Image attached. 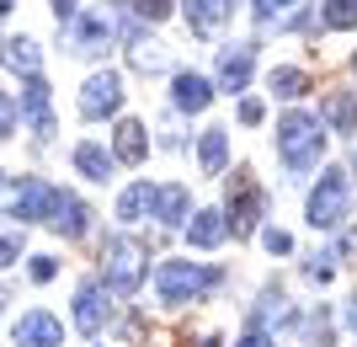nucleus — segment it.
<instances>
[{
  "mask_svg": "<svg viewBox=\"0 0 357 347\" xmlns=\"http://www.w3.org/2000/svg\"><path fill=\"white\" fill-rule=\"evenodd\" d=\"M352 22H357V0H331L326 27H352Z\"/></svg>",
  "mask_w": 357,
  "mask_h": 347,
  "instance_id": "obj_24",
  "label": "nucleus"
},
{
  "mask_svg": "<svg viewBox=\"0 0 357 347\" xmlns=\"http://www.w3.org/2000/svg\"><path fill=\"white\" fill-rule=\"evenodd\" d=\"M240 347H267V342H256V337H251V342H240Z\"/></svg>",
  "mask_w": 357,
  "mask_h": 347,
  "instance_id": "obj_32",
  "label": "nucleus"
},
{
  "mask_svg": "<svg viewBox=\"0 0 357 347\" xmlns=\"http://www.w3.org/2000/svg\"><path fill=\"white\" fill-rule=\"evenodd\" d=\"M213 102V86L203 75H176V107H192V112H203V107Z\"/></svg>",
  "mask_w": 357,
  "mask_h": 347,
  "instance_id": "obj_13",
  "label": "nucleus"
},
{
  "mask_svg": "<svg viewBox=\"0 0 357 347\" xmlns=\"http://www.w3.org/2000/svg\"><path fill=\"white\" fill-rule=\"evenodd\" d=\"M347 203H352V193H347L342 171H331V177L320 182L314 203H310V225H336V219H347Z\"/></svg>",
  "mask_w": 357,
  "mask_h": 347,
  "instance_id": "obj_5",
  "label": "nucleus"
},
{
  "mask_svg": "<svg viewBox=\"0 0 357 347\" xmlns=\"http://www.w3.org/2000/svg\"><path fill=\"white\" fill-rule=\"evenodd\" d=\"M304 86H310L304 70H272V91L278 96H304Z\"/></svg>",
  "mask_w": 357,
  "mask_h": 347,
  "instance_id": "obj_21",
  "label": "nucleus"
},
{
  "mask_svg": "<svg viewBox=\"0 0 357 347\" xmlns=\"http://www.w3.org/2000/svg\"><path fill=\"white\" fill-rule=\"evenodd\" d=\"M75 326L86 337L102 332V283H80V294H75Z\"/></svg>",
  "mask_w": 357,
  "mask_h": 347,
  "instance_id": "obj_10",
  "label": "nucleus"
},
{
  "mask_svg": "<svg viewBox=\"0 0 357 347\" xmlns=\"http://www.w3.org/2000/svg\"><path fill=\"white\" fill-rule=\"evenodd\" d=\"M118 161H128V166H134V161H144V128H139L134 118L118 123Z\"/></svg>",
  "mask_w": 357,
  "mask_h": 347,
  "instance_id": "obj_16",
  "label": "nucleus"
},
{
  "mask_svg": "<svg viewBox=\"0 0 357 347\" xmlns=\"http://www.w3.org/2000/svg\"><path fill=\"white\" fill-rule=\"evenodd\" d=\"M352 320H357V310H352Z\"/></svg>",
  "mask_w": 357,
  "mask_h": 347,
  "instance_id": "obj_37",
  "label": "nucleus"
},
{
  "mask_svg": "<svg viewBox=\"0 0 357 347\" xmlns=\"http://www.w3.org/2000/svg\"><path fill=\"white\" fill-rule=\"evenodd\" d=\"M16 342L22 347H59L64 326L48 316V310H32V316H22V326H16Z\"/></svg>",
  "mask_w": 357,
  "mask_h": 347,
  "instance_id": "obj_6",
  "label": "nucleus"
},
{
  "mask_svg": "<svg viewBox=\"0 0 357 347\" xmlns=\"http://www.w3.org/2000/svg\"><path fill=\"white\" fill-rule=\"evenodd\" d=\"M288 6H298V0H256V11L267 16V22H278V11H288Z\"/></svg>",
  "mask_w": 357,
  "mask_h": 347,
  "instance_id": "obj_27",
  "label": "nucleus"
},
{
  "mask_svg": "<svg viewBox=\"0 0 357 347\" xmlns=\"http://www.w3.org/2000/svg\"><path fill=\"white\" fill-rule=\"evenodd\" d=\"M48 225L59 230V235H86V203L70 193H59V203H54V214H48Z\"/></svg>",
  "mask_w": 357,
  "mask_h": 347,
  "instance_id": "obj_11",
  "label": "nucleus"
},
{
  "mask_svg": "<svg viewBox=\"0 0 357 347\" xmlns=\"http://www.w3.org/2000/svg\"><path fill=\"white\" fill-rule=\"evenodd\" d=\"M11 128H16V107H11V96L0 91V139L11 134Z\"/></svg>",
  "mask_w": 357,
  "mask_h": 347,
  "instance_id": "obj_25",
  "label": "nucleus"
},
{
  "mask_svg": "<svg viewBox=\"0 0 357 347\" xmlns=\"http://www.w3.org/2000/svg\"><path fill=\"white\" fill-rule=\"evenodd\" d=\"M240 123H261V102H240Z\"/></svg>",
  "mask_w": 357,
  "mask_h": 347,
  "instance_id": "obj_30",
  "label": "nucleus"
},
{
  "mask_svg": "<svg viewBox=\"0 0 357 347\" xmlns=\"http://www.w3.org/2000/svg\"><path fill=\"white\" fill-rule=\"evenodd\" d=\"M155 283H160V300L165 304H181L187 294H203V288L213 283V272L208 267H192V262H160Z\"/></svg>",
  "mask_w": 357,
  "mask_h": 347,
  "instance_id": "obj_3",
  "label": "nucleus"
},
{
  "mask_svg": "<svg viewBox=\"0 0 357 347\" xmlns=\"http://www.w3.org/2000/svg\"><path fill=\"white\" fill-rule=\"evenodd\" d=\"M229 11H235V0H187V22H192V32H213Z\"/></svg>",
  "mask_w": 357,
  "mask_h": 347,
  "instance_id": "obj_12",
  "label": "nucleus"
},
{
  "mask_svg": "<svg viewBox=\"0 0 357 347\" xmlns=\"http://www.w3.org/2000/svg\"><path fill=\"white\" fill-rule=\"evenodd\" d=\"M149 203H155V193H149L144 182H139V187H128V193L118 198V214H123V219H139V214H144Z\"/></svg>",
  "mask_w": 357,
  "mask_h": 347,
  "instance_id": "obj_17",
  "label": "nucleus"
},
{
  "mask_svg": "<svg viewBox=\"0 0 357 347\" xmlns=\"http://www.w3.org/2000/svg\"><path fill=\"white\" fill-rule=\"evenodd\" d=\"M22 257V235H0V267Z\"/></svg>",
  "mask_w": 357,
  "mask_h": 347,
  "instance_id": "obj_26",
  "label": "nucleus"
},
{
  "mask_svg": "<svg viewBox=\"0 0 357 347\" xmlns=\"http://www.w3.org/2000/svg\"><path fill=\"white\" fill-rule=\"evenodd\" d=\"M32 278L48 283V278H54V257H32Z\"/></svg>",
  "mask_w": 357,
  "mask_h": 347,
  "instance_id": "obj_29",
  "label": "nucleus"
},
{
  "mask_svg": "<svg viewBox=\"0 0 357 347\" xmlns=\"http://www.w3.org/2000/svg\"><path fill=\"white\" fill-rule=\"evenodd\" d=\"M107 288H118V294H134L139 278H144V251H139L128 235H118V241H107Z\"/></svg>",
  "mask_w": 357,
  "mask_h": 347,
  "instance_id": "obj_2",
  "label": "nucleus"
},
{
  "mask_svg": "<svg viewBox=\"0 0 357 347\" xmlns=\"http://www.w3.org/2000/svg\"><path fill=\"white\" fill-rule=\"evenodd\" d=\"M0 300H6V288H0Z\"/></svg>",
  "mask_w": 357,
  "mask_h": 347,
  "instance_id": "obj_35",
  "label": "nucleus"
},
{
  "mask_svg": "<svg viewBox=\"0 0 357 347\" xmlns=\"http://www.w3.org/2000/svg\"><path fill=\"white\" fill-rule=\"evenodd\" d=\"M155 209H160V219H181V209H187V187H160V193H155Z\"/></svg>",
  "mask_w": 357,
  "mask_h": 347,
  "instance_id": "obj_18",
  "label": "nucleus"
},
{
  "mask_svg": "<svg viewBox=\"0 0 357 347\" xmlns=\"http://www.w3.org/2000/svg\"><path fill=\"white\" fill-rule=\"evenodd\" d=\"M352 70H357V54H352Z\"/></svg>",
  "mask_w": 357,
  "mask_h": 347,
  "instance_id": "obj_34",
  "label": "nucleus"
},
{
  "mask_svg": "<svg viewBox=\"0 0 357 347\" xmlns=\"http://www.w3.org/2000/svg\"><path fill=\"white\" fill-rule=\"evenodd\" d=\"M134 64L144 70V75H155V70H165V54L160 43H134Z\"/></svg>",
  "mask_w": 357,
  "mask_h": 347,
  "instance_id": "obj_22",
  "label": "nucleus"
},
{
  "mask_svg": "<svg viewBox=\"0 0 357 347\" xmlns=\"http://www.w3.org/2000/svg\"><path fill=\"white\" fill-rule=\"evenodd\" d=\"M75 166L86 171V177L107 182V177H112V155H107L102 145H91V139H86V145H80V150H75Z\"/></svg>",
  "mask_w": 357,
  "mask_h": 347,
  "instance_id": "obj_15",
  "label": "nucleus"
},
{
  "mask_svg": "<svg viewBox=\"0 0 357 347\" xmlns=\"http://www.w3.org/2000/svg\"><path fill=\"white\" fill-rule=\"evenodd\" d=\"M251 70H256V48H224L219 54V86H229V91H245V80H251Z\"/></svg>",
  "mask_w": 357,
  "mask_h": 347,
  "instance_id": "obj_7",
  "label": "nucleus"
},
{
  "mask_svg": "<svg viewBox=\"0 0 357 347\" xmlns=\"http://www.w3.org/2000/svg\"><path fill=\"white\" fill-rule=\"evenodd\" d=\"M118 107H123V80L112 75V70L86 80V91H80V118H107V112H118Z\"/></svg>",
  "mask_w": 357,
  "mask_h": 347,
  "instance_id": "obj_4",
  "label": "nucleus"
},
{
  "mask_svg": "<svg viewBox=\"0 0 357 347\" xmlns=\"http://www.w3.org/2000/svg\"><path fill=\"white\" fill-rule=\"evenodd\" d=\"M224 225H219V214H197L192 219V246H219Z\"/></svg>",
  "mask_w": 357,
  "mask_h": 347,
  "instance_id": "obj_19",
  "label": "nucleus"
},
{
  "mask_svg": "<svg viewBox=\"0 0 357 347\" xmlns=\"http://www.w3.org/2000/svg\"><path fill=\"white\" fill-rule=\"evenodd\" d=\"M320 145H326V128H320L310 112H288V118L278 123V150H283V161L294 171H310L314 161H320Z\"/></svg>",
  "mask_w": 357,
  "mask_h": 347,
  "instance_id": "obj_1",
  "label": "nucleus"
},
{
  "mask_svg": "<svg viewBox=\"0 0 357 347\" xmlns=\"http://www.w3.org/2000/svg\"><path fill=\"white\" fill-rule=\"evenodd\" d=\"M0 11H11V0H0Z\"/></svg>",
  "mask_w": 357,
  "mask_h": 347,
  "instance_id": "obj_33",
  "label": "nucleus"
},
{
  "mask_svg": "<svg viewBox=\"0 0 357 347\" xmlns=\"http://www.w3.org/2000/svg\"><path fill=\"white\" fill-rule=\"evenodd\" d=\"M0 54H6V64H11L16 75H38V43L32 38H11Z\"/></svg>",
  "mask_w": 357,
  "mask_h": 347,
  "instance_id": "obj_14",
  "label": "nucleus"
},
{
  "mask_svg": "<svg viewBox=\"0 0 357 347\" xmlns=\"http://www.w3.org/2000/svg\"><path fill=\"white\" fill-rule=\"evenodd\" d=\"M0 187H6V177H0Z\"/></svg>",
  "mask_w": 357,
  "mask_h": 347,
  "instance_id": "obj_36",
  "label": "nucleus"
},
{
  "mask_svg": "<svg viewBox=\"0 0 357 347\" xmlns=\"http://www.w3.org/2000/svg\"><path fill=\"white\" fill-rule=\"evenodd\" d=\"M326 112H331V123H336V128H352V123H357L352 96H331V102H326Z\"/></svg>",
  "mask_w": 357,
  "mask_h": 347,
  "instance_id": "obj_23",
  "label": "nucleus"
},
{
  "mask_svg": "<svg viewBox=\"0 0 357 347\" xmlns=\"http://www.w3.org/2000/svg\"><path fill=\"white\" fill-rule=\"evenodd\" d=\"M165 11H171V0H139V16H149V22H160Z\"/></svg>",
  "mask_w": 357,
  "mask_h": 347,
  "instance_id": "obj_28",
  "label": "nucleus"
},
{
  "mask_svg": "<svg viewBox=\"0 0 357 347\" xmlns=\"http://www.w3.org/2000/svg\"><path fill=\"white\" fill-rule=\"evenodd\" d=\"M22 118H27L38 134H54V118H48V86L38 75H27V86H22Z\"/></svg>",
  "mask_w": 357,
  "mask_h": 347,
  "instance_id": "obj_9",
  "label": "nucleus"
},
{
  "mask_svg": "<svg viewBox=\"0 0 357 347\" xmlns=\"http://www.w3.org/2000/svg\"><path fill=\"white\" fill-rule=\"evenodd\" d=\"M59 203V193L48 187V182H22V193H16V219H48Z\"/></svg>",
  "mask_w": 357,
  "mask_h": 347,
  "instance_id": "obj_8",
  "label": "nucleus"
},
{
  "mask_svg": "<svg viewBox=\"0 0 357 347\" xmlns=\"http://www.w3.org/2000/svg\"><path fill=\"white\" fill-rule=\"evenodd\" d=\"M54 11H59V22H70V16L80 11V6H75V0H54Z\"/></svg>",
  "mask_w": 357,
  "mask_h": 347,
  "instance_id": "obj_31",
  "label": "nucleus"
},
{
  "mask_svg": "<svg viewBox=\"0 0 357 347\" xmlns=\"http://www.w3.org/2000/svg\"><path fill=\"white\" fill-rule=\"evenodd\" d=\"M197 155H203V171H219V166H224V128H208Z\"/></svg>",
  "mask_w": 357,
  "mask_h": 347,
  "instance_id": "obj_20",
  "label": "nucleus"
}]
</instances>
